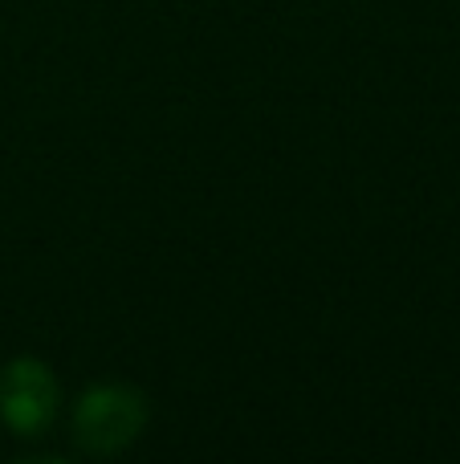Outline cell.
Listing matches in <instances>:
<instances>
[{
    "label": "cell",
    "mask_w": 460,
    "mask_h": 464,
    "mask_svg": "<svg viewBox=\"0 0 460 464\" xmlns=\"http://www.w3.org/2000/svg\"><path fill=\"white\" fill-rule=\"evenodd\" d=\"M5 408L16 424H33L49 411V387L37 371H16L5 387Z\"/></svg>",
    "instance_id": "cell-1"
},
{
    "label": "cell",
    "mask_w": 460,
    "mask_h": 464,
    "mask_svg": "<svg viewBox=\"0 0 460 464\" xmlns=\"http://www.w3.org/2000/svg\"><path fill=\"white\" fill-rule=\"evenodd\" d=\"M135 416H130L127 400H114V395H94V403L86 408V432H94L98 440L106 436H127Z\"/></svg>",
    "instance_id": "cell-2"
}]
</instances>
